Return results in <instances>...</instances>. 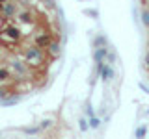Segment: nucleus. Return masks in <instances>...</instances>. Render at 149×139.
Instances as JSON below:
<instances>
[{
	"instance_id": "nucleus-13",
	"label": "nucleus",
	"mask_w": 149,
	"mask_h": 139,
	"mask_svg": "<svg viewBox=\"0 0 149 139\" xmlns=\"http://www.w3.org/2000/svg\"><path fill=\"white\" fill-rule=\"evenodd\" d=\"M147 65H149V54H147Z\"/></svg>"
},
{
	"instance_id": "nucleus-10",
	"label": "nucleus",
	"mask_w": 149,
	"mask_h": 139,
	"mask_svg": "<svg viewBox=\"0 0 149 139\" xmlns=\"http://www.w3.org/2000/svg\"><path fill=\"white\" fill-rule=\"evenodd\" d=\"M8 93H9L8 89H0V98H4V96H6V95H8Z\"/></svg>"
},
{
	"instance_id": "nucleus-2",
	"label": "nucleus",
	"mask_w": 149,
	"mask_h": 139,
	"mask_svg": "<svg viewBox=\"0 0 149 139\" xmlns=\"http://www.w3.org/2000/svg\"><path fill=\"white\" fill-rule=\"evenodd\" d=\"M17 19H19V22H22V24H32V22H34V15H32L28 9L26 11H19Z\"/></svg>"
},
{
	"instance_id": "nucleus-7",
	"label": "nucleus",
	"mask_w": 149,
	"mask_h": 139,
	"mask_svg": "<svg viewBox=\"0 0 149 139\" xmlns=\"http://www.w3.org/2000/svg\"><path fill=\"white\" fill-rule=\"evenodd\" d=\"M11 69H13V71H17L19 74H24V71H26V67H24L21 61H13V63H11Z\"/></svg>"
},
{
	"instance_id": "nucleus-1",
	"label": "nucleus",
	"mask_w": 149,
	"mask_h": 139,
	"mask_svg": "<svg viewBox=\"0 0 149 139\" xmlns=\"http://www.w3.org/2000/svg\"><path fill=\"white\" fill-rule=\"evenodd\" d=\"M24 59L30 65H39L41 61H43V48H41V46H28V48L24 50Z\"/></svg>"
},
{
	"instance_id": "nucleus-4",
	"label": "nucleus",
	"mask_w": 149,
	"mask_h": 139,
	"mask_svg": "<svg viewBox=\"0 0 149 139\" xmlns=\"http://www.w3.org/2000/svg\"><path fill=\"white\" fill-rule=\"evenodd\" d=\"M36 45H37V46H41V48L49 46V45H50V35H47V34L37 35V37H36Z\"/></svg>"
},
{
	"instance_id": "nucleus-11",
	"label": "nucleus",
	"mask_w": 149,
	"mask_h": 139,
	"mask_svg": "<svg viewBox=\"0 0 149 139\" xmlns=\"http://www.w3.org/2000/svg\"><path fill=\"white\" fill-rule=\"evenodd\" d=\"M143 22H146V24H149V13H147V11L143 13Z\"/></svg>"
},
{
	"instance_id": "nucleus-9",
	"label": "nucleus",
	"mask_w": 149,
	"mask_h": 139,
	"mask_svg": "<svg viewBox=\"0 0 149 139\" xmlns=\"http://www.w3.org/2000/svg\"><path fill=\"white\" fill-rule=\"evenodd\" d=\"M104 54H106V48H101V50H97L95 52V58H97V61H102V58H104Z\"/></svg>"
},
{
	"instance_id": "nucleus-12",
	"label": "nucleus",
	"mask_w": 149,
	"mask_h": 139,
	"mask_svg": "<svg viewBox=\"0 0 149 139\" xmlns=\"http://www.w3.org/2000/svg\"><path fill=\"white\" fill-rule=\"evenodd\" d=\"M138 136H146V128H140L138 130Z\"/></svg>"
},
{
	"instance_id": "nucleus-8",
	"label": "nucleus",
	"mask_w": 149,
	"mask_h": 139,
	"mask_svg": "<svg viewBox=\"0 0 149 139\" xmlns=\"http://www.w3.org/2000/svg\"><path fill=\"white\" fill-rule=\"evenodd\" d=\"M49 50H50V54H54V56H58V54H60V46H58V45H54L52 41H50V45H49Z\"/></svg>"
},
{
	"instance_id": "nucleus-6",
	"label": "nucleus",
	"mask_w": 149,
	"mask_h": 139,
	"mask_svg": "<svg viewBox=\"0 0 149 139\" xmlns=\"http://www.w3.org/2000/svg\"><path fill=\"white\" fill-rule=\"evenodd\" d=\"M9 78H11V71L6 67H0V83H4V82H8Z\"/></svg>"
},
{
	"instance_id": "nucleus-3",
	"label": "nucleus",
	"mask_w": 149,
	"mask_h": 139,
	"mask_svg": "<svg viewBox=\"0 0 149 139\" xmlns=\"http://www.w3.org/2000/svg\"><path fill=\"white\" fill-rule=\"evenodd\" d=\"M2 11H4V15H6V17H13L17 13V8H15V4H13V2H4L2 4Z\"/></svg>"
},
{
	"instance_id": "nucleus-5",
	"label": "nucleus",
	"mask_w": 149,
	"mask_h": 139,
	"mask_svg": "<svg viewBox=\"0 0 149 139\" xmlns=\"http://www.w3.org/2000/svg\"><path fill=\"white\" fill-rule=\"evenodd\" d=\"M6 37H9V39H13V41H17L19 37H21V32H19V28H15V26H8V28H6Z\"/></svg>"
},
{
	"instance_id": "nucleus-14",
	"label": "nucleus",
	"mask_w": 149,
	"mask_h": 139,
	"mask_svg": "<svg viewBox=\"0 0 149 139\" xmlns=\"http://www.w3.org/2000/svg\"><path fill=\"white\" fill-rule=\"evenodd\" d=\"M41 2H43V0H41Z\"/></svg>"
}]
</instances>
